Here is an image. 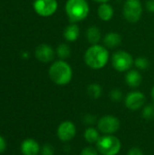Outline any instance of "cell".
I'll use <instances>...</instances> for the list:
<instances>
[{"label":"cell","instance_id":"6da1fadb","mask_svg":"<svg viewBox=\"0 0 154 155\" xmlns=\"http://www.w3.org/2000/svg\"><path fill=\"white\" fill-rule=\"evenodd\" d=\"M110 60L109 49L100 44L91 45L84 54V64L93 70H101L104 68Z\"/></svg>","mask_w":154,"mask_h":155},{"label":"cell","instance_id":"7a4b0ae2","mask_svg":"<svg viewBox=\"0 0 154 155\" xmlns=\"http://www.w3.org/2000/svg\"><path fill=\"white\" fill-rule=\"evenodd\" d=\"M48 75L51 81L56 85H67L73 79L74 72L69 63L65 60H56L49 67Z\"/></svg>","mask_w":154,"mask_h":155},{"label":"cell","instance_id":"3957f363","mask_svg":"<svg viewBox=\"0 0 154 155\" xmlns=\"http://www.w3.org/2000/svg\"><path fill=\"white\" fill-rule=\"evenodd\" d=\"M64 11L70 23L78 24L88 17L90 5L87 0H66Z\"/></svg>","mask_w":154,"mask_h":155},{"label":"cell","instance_id":"277c9868","mask_svg":"<svg viewBox=\"0 0 154 155\" xmlns=\"http://www.w3.org/2000/svg\"><path fill=\"white\" fill-rule=\"evenodd\" d=\"M96 149L102 155H117L122 149L120 139L113 134H104L96 143Z\"/></svg>","mask_w":154,"mask_h":155},{"label":"cell","instance_id":"5b68a950","mask_svg":"<svg viewBox=\"0 0 154 155\" xmlns=\"http://www.w3.org/2000/svg\"><path fill=\"white\" fill-rule=\"evenodd\" d=\"M111 64L115 71L126 73L134 66V58L125 50H117L111 56Z\"/></svg>","mask_w":154,"mask_h":155},{"label":"cell","instance_id":"8992f818","mask_svg":"<svg viewBox=\"0 0 154 155\" xmlns=\"http://www.w3.org/2000/svg\"><path fill=\"white\" fill-rule=\"evenodd\" d=\"M143 14V6L141 0H125L123 6L124 19L130 24L138 23Z\"/></svg>","mask_w":154,"mask_h":155},{"label":"cell","instance_id":"52a82bcc","mask_svg":"<svg viewBox=\"0 0 154 155\" xmlns=\"http://www.w3.org/2000/svg\"><path fill=\"white\" fill-rule=\"evenodd\" d=\"M33 8L39 16L50 17L56 13L58 2L57 0H34Z\"/></svg>","mask_w":154,"mask_h":155},{"label":"cell","instance_id":"ba28073f","mask_svg":"<svg viewBox=\"0 0 154 155\" xmlns=\"http://www.w3.org/2000/svg\"><path fill=\"white\" fill-rule=\"evenodd\" d=\"M121 127L120 120L113 115H104L97 121V129L103 134H113Z\"/></svg>","mask_w":154,"mask_h":155},{"label":"cell","instance_id":"9c48e42d","mask_svg":"<svg viewBox=\"0 0 154 155\" xmlns=\"http://www.w3.org/2000/svg\"><path fill=\"white\" fill-rule=\"evenodd\" d=\"M146 96L141 91H132L124 98V104L130 111H138L145 105Z\"/></svg>","mask_w":154,"mask_h":155},{"label":"cell","instance_id":"30bf717a","mask_svg":"<svg viewBox=\"0 0 154 155\" xmlns=\"http://www.w3.org/2000/svg\"><path fill=\"white\" fill-rule=\"evenodd\" d=\"M56 134L60 141L64 143L69 142L76 135V126L71 121H64L58 125Z\"/></svg>","mask_w":154,"mask_h":155},{"label":"cell","instance_id":"8fae6325","mask_svg":"<svg viewBox=\"0 0 154 155\" xmlns=\"http://www.w3.org/2000/svg\"><path fill=\"white\" fill-rule=\"evenodd\" d=\"M55 55V50L48 44H40L36 46L34 50L35 58L39 62L44 64H47L54 61Z\"/></svg>","mask_w":154,"mask_h":155},{"label":"cell","instance_id":"7c38bea8","mask_svg":"<svg viewBox=\"0 0 154 155\" xmlns=\"http://www.w3.org/2000/svg\"><path fill=\"white\" fill-rule=\"evenodd\" d=\"M20 149L23 155H38L41 152L39 143L32 138L24 140L21 143Z\"/></svg>","mask_w":154,"mask_h":155},{"label":"cell","instance_id":"4fadbf2b","mask_svg":"<svg viewBox=\"0 0 154 155\" xmlns=\"http://www.w3.org/2000/svg\"><path fill=\"white\" fill-rule=\"evenodd\" d=\"M123 41L122 35L116 32H109L104 35L103 38V45L108 49H114L121 45Z\"/></svg>","mask_w":154,"mask_h":155},{"label":"cell","instance_id":"5bb4252c","mask_svg":"<svg viewBox=\"0 0 154 155\" xmlns=\"http://www.w3.org/2000/svg\"><path fill=\"white\" fill-rule=\"evenodd\" d=\"M143 75L137 69H131L126 72L125 74V83L131 88H137L142 84Z\"/></svg>","mask_w":154,"mask_h":155},{"label":"cell","instance_id":"9a60e30c","mask_svg":"<svg viewBox=\"0 0 154 155\" xmlns=\"http://www.w3.org/2000/svg\"><path fill=\"white\" fill-rule=\"evenodd\" d=\"M97 15L103 22H109L114 15V9L109 3L100 4L97 8Z\"/></svg>","mask_w":154,"mask_h":155},{"label":"cell","instance_id":"2e32d148","mask_svg":"<svg viewBox=\"0 0 154 155\" xmlns=\"http://www.w3.org/2000/svg\"><path fill=\"white\" fill-rule=\"evenodd\" d=\"M63 35H64V38L69 43L75 42L80 36L79 25L77 24H74V23H70L64 29Z\"/></svg>","mask_w":154,"mask_h":155},{"label":"cell","instance_id":"e0dca14e","mask_svg":"<svg viewBox=\"0 0 154 155\" xmlns=\"http://www.w3.org/2000/svg\"><path fill=\"white\" fill-rule=\"evenodd\" d=\"M85 37L90 45L99 44L102 40V33L100 28L96 25H90L85 31Z\"/></svg>","mask_w":154,"mask_h":155},{"label":"cell","instance_id":"ac0fdd59","mask_svg":"<svg viewBox=\"0 0 154 155\" xmlns=\"http://www.w3.org/2000/svg\"><path fill=\"white\" fill-rule=\"evenodd\" d=\"M84 140L90 144H96L98 140L100 139V132L98 129L93 127H87L84 133Z\"/></svg>","mask_w":154,"mask_h":155},{"label":"cell","instance_id":"d6986e66","mask_svg":"<svg viewBox=\"0 0 154 155\" xmlns=\"http://www.w3.org/2000/svg\"><path fill=\"white\" fill-rule=\"evenodd\" d=\"M55 54L56 56L61 59V60H66L67 58H69L71 56V48L70 46L65 44V43H62L60 44L56 49H55Z\"/></svg>","mask_w":154,"mask_h":155},{"label":"cell","instance_id":"ffe728a7","mask_svg":"<svg viewBox=\"0 0 154 155\" xmlns=\"http://www.w3.org/2000/svg\"><path fill=\"white\" fill-rule=\"evenodd\" d=\"M87 94L93 98V99H99L102 94H103V88L101 86V84H97V83H93V84H90L88 86H87Z\"/></svg>","mask_w":154,"mask_h":155},{"label":"cell","instance_id":"44dd1931","mask_svg":"<svg viewBox=\"0 0 154 155\" xmlns=\"http://www.w3.org/2000/svg\"><path fill=\"white\" fill-rule=\"evenodd\" d=\"M134 66L139 71H144L149 68L150 61L146 56H138L134 59Z\"/></svg>","mask_w":154,"mask_h":155},{"label":"cell","instance_id":"7402d4cb","mask_svg":"<svg viewBox=\"0 0 154 155\" xmlns=\"http://www.w3.org/2000/svg\"><path fill=\"white\" fill-rule=\"evenodd\" d=\"M142 116L143 119L151 121L154 118V104H146L143 107Z\"/></svg>","mask_w":154,"mask_h":155},{"label":"cell","instance_id":"603a6c76","mask_svg":"<svg viewBox=\"0 0 154 155\" xmlns=\"http://www.w3.org/2000/svg\"><path fill=\"white\" fill-rule=\"evenodd\" d=\"M109 96L113 102H120L123 97V94L122 90H120L119 88H113V90H111Z\"/></svg>","mask_w":154,"mask_h":155},{"label":"cell","instance_id":"cb8c5ba5","mask_svg":"<svg viewBox=\"0 0 154 155\" xmlns=\"http://www.w3.org/2000/svg\"><path fill=\"white\" fill-rule=\"evenodd\" d=\"M99 153L97 151L96 148L93 147V146H87V147H84L80 155H98Z\"/></svg>","mask_w":154,"mask_h":155},{"label":"cell","instance_id":"d4e9b609","mask_svg":"<svg viewBox=\"0 0 154 155\" xmlns=\"http://www.w3.org/2000/svg\"><path fill=\"white\" fill-rule=\"evenodd\" d=\"M41 154L42 155H54V147L50 144H44L41 148Z\"/></svg>","mask_w":154,"mask_h":155},{"label":"cell","instance_id":"484cf974","mask_svg":"<svg viewBox=\"0 0 154 155\" xmlns=\"http://www.w3.org/2000/svg\"><path fill=\"white\" fill-rule=\"evenodd\" d=\"M127 155H144V153H143V152L142 151L141 148L135 146V147H132V148L128 151Z\"/></svg>","mask_w":154,"mask_h":155},{"label":"cell","instance_id":"4316f807","mask_svg":"<svg viewBox=\"0 0 154 155\" xmlns=\"http://www.w3.org/2000/svg\"><path fill=\"white\" fill-rule=\"evenodd\" d=\"M84 123L85 124H90V125H92V124H93L94 123H96V117H94V116L92 115V114H87V115H85L84 118Z\"/></svg>","mask_w":154,"mask_h":155},{"label":"cell","instance_id":"83f0119b","mask_svg":"<svg viewBox=\"0 0 154 155\" xmlns=\"http://www.w3.org/2000/svg\"><path fill=\"white\" fill-rule=\"evenodd\" d=\"M145 6L150 13H154V0H147Z\"/></svg>","mask_w":154,"mask_h":155},{"label":"cell","instance_id":"f1b7e54d","mask_svg":"<svg viewBox=\"0 0 154 155\" xmlns=\"http://www.w3.org/2000/svg\"><path fill=\"white\" fill-rule=\"evenodd\" d=\"M6 150V142L3 136L0 135V153H4Z\"/></svg>","mask_w":154,"mask_h":155},{"label":"cell","instance_id":"f546056e","mask_svg":"<svg viewBox=\"0 0 154 155\" xmlns=\"http://www.w3.org/2000/svg\"><path fill=\"white\" fill-rule=\"evenodd\" d=\"M92 1H93L95 3H98L100 5V4H103V3H109L111 0H92Z\"/></svg>","mask_w":154,"mask_h":155},{"label":"cell","instance_id":"4dcf8cb0","mask_svg":"<svg viewBox=\"0 0 154 155\" xmlns=\"http://www.w3.org/2000/svg\"><path fill=\"white\" fill-rule=\"evenodd\" d=\"M151 97H152V102H153V104H154V85L152 86V90H151Z\"/></svg>","mask_w":154,"mask_h":155},{"label":"cell","instance_id":"1f68e13d","mask_svg":"<svg viewBox=\"0 0 154 155\" xmlns=\"http://www.w3.org/2000/svg\"><path fill=\"white\" fill-rule=\"evenodd\" d=\"M27 57H28V54H27V53H24V54H23V58L25 59V58H27Z\"/></svg>","mask_w":154,"mask_h":155}]
</instances>
